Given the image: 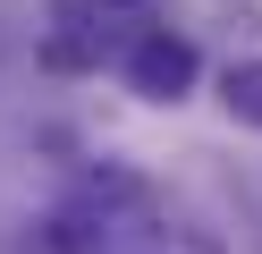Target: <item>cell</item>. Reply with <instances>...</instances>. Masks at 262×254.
Returning a JSON list of instances; mask_svg holds the SVG:
<instances>
[{
    "instance_id": "obj_1",
    "label": "cell",
    "mask_w": 262,
    "mask_h": 254,
    "mask_svg": "<svg viewBox=\"0 0 262 254\" xmlns=\"http://www.w3.org/2000/svg\"><path fill=\"white\" fill-rule=\"evenodd\" d=\"M136 9L144 0H51V68H85L110 26H136Z\"/></svg>"
},
{
    "instance_id": "obj_2",
    "label": "cell",
    "mask_w": 262,
    "mask_h": 254,
    "mask_svg": "<svg viewBox=\"0 0 262 254\" xmlns=\"http://www.w3.org/2000/svg\"><path fill=\"white\" fill-rule=\"evenodd\" d=\"M127 76H136V93L178 102L194 85V43H186V34H144V43L127 51Z\"/></svg>"
},
{
    "instance_id": "obj_3",
    "label": "cell",
    "mask_w": 262,
    "mask_h": 254,
    "mask_svg": "<svg viewBox=\"0 0 262 254\" xmlns=\"http://www.w3.org/2000/svg\"><path fill=\"white\" fill-rule=\"evenodd\" d=\"M228 110H237L245 127H262V60H245V68H228Z\"/></svg>"
},
{
    "instance_id": "obj_4",
    "label": "cell",
    "mask_w": 262,
    "mask_h": 254,
    "mask_svg": "<svg viewBox=\"0 0 262 254\" xmlns=\"http://www.w3.org/2000/svg\"><path fill=\"white\" fill-rule=\"evenodd\" d=\"M93 246H102V220L93 212H59L51 220V254H93Z\"/></svg>"
}]
</instances>
